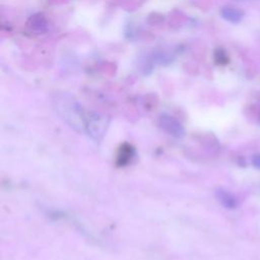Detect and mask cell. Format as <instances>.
Instances as JSON below:
<instances>
[{
	"label": "cell",
	"instance_id": "1",
	"mask_svg": "<svg viewBox=\"0 0 260 260\" xmlns=\"http://www.w3.org/2000/svg\"><path fill=\"white\" fill-rule=\"evenodd\" d=\"M59 115L79 132H86L89 113H85L81 105L68 94H57L53 99Z\"/></svg>",
	"mask_w": 260,
	"mask_h": 260
},
{
	"label": "cell",
	"instance_id": "2",
	"mask_svg": "<svg viewBox=\"0 0 260 260\" xmlns=\"http://www.w3.org/2000/svg\"><path fill=\"white\" fill-rule=\"evenodd\" d=\"M108 125L109 121L106 116L99 113H89L86 133L95 140H101L107 131Z\"/></svg>",
	"mask_w": 260,
	"mask_h": 260
},
{
	"label": "cell",
	"instance_id": "3",
	"mask_svg": "<svg viewBox=\"0 0 260 260\" xmlns=\"http://www.w3.org/2000/svg\"><path fill=\"white\" fill-rule=\"evenodd\" d=\"M160 125L172 136L182 137L184 134V128L182 124L172 116L162 115L160 117Z\"/></svg>",
	"mask_w": 260,
	"mask_h": 260
},
{
	"label": "cell",
	"instance_id": "4",
	"mask_svg": "<svg viewBox=\"0 0 260 260\" xmlns=\"http://www.w3.org/2000/svg\"><path fill=\"white\" fill-rule=\"evenodd\" d=\"M221 15L224 20L232 24H239L245 16V12L234 6H224L221 9Z\"/></svg>",
	"mask_w": 260,
	"mask_h": 260
},
{
	"label": "cell",
	"instance_id": "5",
	"mask_svg": "<svg viewBox=\"0 0 260 260\" xmlns=\"http://www.w3.org/2000/svg\"><path fill=\"white\" fill-rule=\"evenodd\" d=\"M28 28L35 32H43L47 30V21L43 13L32 15L28 21Z\"/></svg>",
	"mask_w": 260,
	"mask_h": 260
},
{
	"label": "cell",
	"instance_id": "6",
	"mask_svg": "<svg viewBox=\"0 0 260 260\" xmlns=\"http://www.w3.org/2000/svg\"><path fill=\"white\" fill-rule=\"evenodd\" d=\"M217 197L218 200L224 205L226 208L229 209H234L237 207V199L234 195L230 192H228L227 190L224 189H219L217 191Z\"/></svg>",
	"mask_w": 260,
	"mask_h": 260
},
{
	"label": "cell",
	"instance_id": "7",
	"mask_svg": "<svg viewBox=\"0 0 260 260\" xmlns=\"http://www.w3.org/2000/svg\"><path fill=\"white\" fill-rule=\"evenodd\" d=\"M175 59V56L169 52V51H165V50H158L155 51L152 55V60L160 65H168L170 63H172Z\"/></svg>",
	"mask_w": 260,
	"mask_h": 260
},
{
	"label": "cell",
	"instance_id": "8",
	"mask_svg": "<svg viewBox=\"0 0 260 260\" xmlns=\"http://www.w3.org/2000/svg\"><path fill=\"white\" fill-rule=\"evenodd\" d=\"M215 61L219 65H226L229 63V56H228L225 49L218 48L215 51Z\"/></svg>",
	"mask_w": 260,
	"mask_h": 260
},
{
	"label": "cell",
	"instance_id": "9",
	"mask_svg": "<svg viewBox=\"0 0 260 260\" xmlns=\"http://www.w3.org/2000/svg\"><path fill=\"white\" fill-rule=\"evenodd\" d=\"M251 162H252V165L254 168L260 170V154L254 155L251 159Z\"/></svg>",
	"mask_w": 260,
	"mask_h": 260
},
{
	"label": "cell",
	"instance_id": "10",
	"mask_svg": "<svg viewBox=\"0 0 260 260\" xmlns=\"http://www.w3.org/2000/svg\"><path fill=\"white\" fill-rule=\"evenodd\" d=\"M258 122H259V124H260V114H259V118H258Z\"/></svg>",
	"mask_w": 260,
	"mask_h": 260
}]
</instances>
